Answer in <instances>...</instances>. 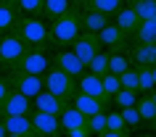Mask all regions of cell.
<instances>
[{
  "label": "cell",
  "mask_w": 156,
  "mask_h": 137,
  "mask_svg": "<svg viewBox=\"0 0 156 137\" xmlns=\"http://www.w3.org/2000/svg\"><path fill=\"white\" fill-rule=\"evenodd\" d=\"M80 3H74L72 8L66 11V13H61L58 19H53L48 24L50 29V37H53V45H58V48H69L80 34H82V24H80Z\"/></svg>",
  "instance_id": "6da1fadb"
},
{
  "label": "cell",
  "mask_w": 156,
  "mask_h": 137,
  "mask_svg": "<svg viewBox=\"0 0 156 137\" xmlns=\"http://www.w3.org/2000/svg\"><path fill=\"white\" fill-rule=\"evenodd\" d=\"M13 32L21 37V40L29 45V48H40V50H48L53 45V37H50V29L48 24L42 21L40 16H29V19H19Z\"/></svg>",
  "instance_id": "7a4b0ae2"
},
{
  "label": "cell",
  "mask_w": 156,
  "mask_h": 137,
  "mask_svg": "<svg viewBox=\"0 0 156 137\" xmlns=\"http://www.w3.org/2000/svg\"><path fill=\"white\" fill-rule=\"evenodd\" d=\"M42 87L50 90L53 95L64 98L66 103H69V100L77 95V77H72V74L61 71L58 66H50L48 71L42 74Z\"/></svg>",
  "instance_id": "3957f363"
},
{
  "label": "cell",
  "mask_w": 156,
  "mask_h": 137,
  "mask_svg": "<svg viewBox=\"0 0 156 137\" xmlns=\"http://www.w3.org/2000/svg\"><path fill=\"white\" fill-rule=\"evenodd\" d=\"M48 69H50V56L45 50H40V48H29L19 61H13L11 66H5L3 71L5 74L16 71V74H37V77H42Z\"/></svg>",
  "instance_id": "277c9868"
},
{
  "label": "cell",
  "mask_w": 156,
  "mask_h": 137,
  "mask_svg": "<svg viewBox=\"0 0 156 137\" xmlns=\"http://www.w3.org/2000/svg\"><path fill=\"white\" fill-rule=\"evenodd\" d=\"M27 50H29V45H27L16 32L0 34V69H5V66H11L13 61H19Z\"/></svg>",
  "instance_id": "5b68a950"
},
{
  "label": "cell",
  "mask_w": 156,
  "mask_h": 137,
  "mask_svg": "<svg viewBox=\"0 0 156 137\" xmlns=\"http://www.w3.org/2000/svg\"><path fill=\"white\" fill-rule=\"evenodd\" d=\"M32 113V98L21 95L19 90L11 87L8 95L0 100V119L3 116H29Z\"/></svg>",
  "instance_id": "8992f818"
},
{
  "label": "cell",
  "mask_w": 156,
  "mask_h": 137,
  "mask_svg": "<svg viewBox=\"0 0 156 137\" xmlns=\"http://www.w3.org/2000/svg\"><path fill=\"white\" fill-rule=\"evenodd\" d=\"M29 121H32L34 137H56V135H61V124H58L56 113H45V111H34L32 108Z\"/></svg>",
  "instance_id": "52a82bcc"
},
{
  "label": "cell",
  "mask_w": 156,
  "mask_h": 137,
  "mask_svg": "<svg viewBox=\"0 0 156 137\" xmlns=\"http://www.w3.org/2000/svg\"><path fill=\"white\" fill-rule=\"evenodd\" d=\"M77 92H85V95H90V98H98L106 108H108V103H111V98L106 95V90H103V84H101V77L93 74V71H87V69L77 77Z\"/></svg>",
  "instance_id": "ba28073f"
},
{
  "label": "cell",
  "mask_w": 156,
  "mask_h": 137,
  "mask_svg": "<svg viewBox=\"0 0 156 137\" xmlns=\"http://www.w3.org/2000/svg\"><path fill=\"white\" fill-rule=\"evenodd\" d=\"M5 79H8V84L13 90H19V92L27 95V98H34L42 90V77H37V74H16V71H8V74H5Z\"/></svg>",
  "instance_id": "9c48e42d"
},
{
  "label": "cell",
  "mask_w": 156,
  "mask_h": 137,
  "mask_svg": "<svg viewBox=\"0 0 156 137\" xmlns=\"http://www.w3.org/2000/svg\"><path fill=\"white\" fill-rule=\"evenodd\" d=\"M50 66H58L61 71L72 74V77H80L85 71V63L72 48H58V53H53V58H50Z\"/></svg>",
  "instance_id": "30bf717a"
},
{
  "label": "cell",
  "mask_w": 156,
  "mask_h": 137,
  "mask_svg": "<svg viewBox=\"0 0 156 137\" xmlns=\"http://www.w3.org/2000/svg\"><path fill=\"white\" fill-rule=\"evenodd\" d=\"M69 48H72L74 53H77V56H80V61H82V63H87V61H90V58L95 56V53H98L101 48H103V45H101V40H98V34L82 32V34H80V37H77V40L72 42V45H69Z\"/></svg>",
  "instance_id": "8fae6325"
},
{
  "label": "cell",
  "mask_w": 156,
  "mask_h": 137,
  "mask_svg": "<svg viewBox=\"0 0 156 137\" xmlns=\"http://www.w3.org/2000/svg\"><path fill=\"white\" fill-rule=\"evenodd\" d=\"M64 105H66L64 98L53 95V92H50V90H45V87H42L40 92L32 98V108H34V111H45V113H56V116H58V111H61Z\"/></svg>",
  "instance_id": "7c38bea8"
},
{
  "label": "cell",
  "mask_w": 156,
  "mask_h": 137,
  "mask_svg": "<svg viewBox=\"0 0 156 137\" xmlns=\"http://www.w3.org/2000/svg\"><path fill=\"white\" fill-rule=\"evenodd\" d=\"M111 21V16L101 13V11H93V8H80V24H82V32H90V34H98L103 26Z\"/></svg>",
  "instance_id": "4fadbf2b"
},
{
  "label": "cell",
  "mask_w": 156,
  "mask_h": 137,
  "mask_svg": "<svg viewBox=\"0 0 156 137\" xmlns=\"http://www.w3.org/2000/svg\"><path fill=\"white\" fill-rule=\"evenodd\" d=\"M98 40H101V45L108 48V50H122L124 45H127V34H124L114 21H108V24L98 32Z\"/></svg>",
  "instance_id": "5bb4252c"
},
{
  "label": "cell",
  "mask_w": 156,
  "mask_h": 137,
  "mask_svg": "<svg viewBox=\"0 0 156 137\" xmlns=\"http://www.w3.org/2000/svg\"><path fill=\"white\" fill-rule=\"evenodd\" d=\"M3 124H5L8 137H34L29 116H3Z\"/></svg>",
  "instance_id": "9a60e30c"
},
{
  "label": "cell",
  "mask_w": 156,
  "mask_h": 137,
  "mask_svg": "<svg viewBox=\"0 0 156 137\" xmlns=\"http://www.w3.org/2000/svg\"><path fill=\"white\" fill-rule=\"evenodd\" d=\"M114 24L122 29L127 37H132V32L138 29V24H140V16L132 11V5H122V8L114 13Z\"/></svg>",
  "instance_id": "2e32d148"
},
{
  "label": "cell",
  "mask_w": 156,
  "mask_h": 137,
  "mask_svg": "<svg viewBox=\"0 0 156 137\" xmlns=\"http://www.w3.org/2000/svg\"><path fill=\"white\" fill-rule=\"evenodd\" d=\"M85 116L80 108H74L72 103H66L61 111H58V124H61V132H66V129H74V127H85Z\"/></svg>",
  "instance_id": "e0dca14e"
},
{
  "label": "cell",
  "mask_w": 156,
  "mask_h": 137,
  "mask_svg": "<svg viewBox=\"0 0 156 137\" xmlns=\"http://www.w3.org/2000/svg\"><path fill=\"white\" fill-rule=\"evenodd\" d=\"M127 135H132V129L124 124L122 113L119 111H106V129H103L101 137H127Z\"/></svg>",
  "instance_id": "ac0fdd59"
},
{
  "label": "cell",
  "mask_w": 156,
  "mask_h": 137,
  "mask_svg": "<svg viewBox=\"0 0 156 137\" xmlns=\"http://www.w3.org/2000/svg\"><path fill=\"white\" fill-rule=\"evenodd\" d=\"M19 19H21L19 3H3V0H0V34L13 32V26H16Z\"/></svg>",
  "instance_id": "d6986e66"
},
{
  "label": "cell",
  "mask_w": 156,
  "mask_h": 137,
  "mask_svg": "<svg viewBox=\"0 0 156 137\" xmlns=\"http://www.w3.org/2000/svg\"><path fill=\"white\" fill-rule=\"evenodd\" d=\"M69 103H72L74 108H80L85 116H90V113H95V111H106V105L101 103L98 98H90V95H85V92H77Z\"/></svg>",
  "instance_id": "ffe728a7"
},
{
  "label": "cell",
  "mask_w": 156,
  "mask_h": 137,
  "mask_svg": "<svg viewBox=\"0 0 156 137\" xmlns=\"http://www.w3.org/2000/svg\"><path fill=\"white\" fill-rule=\"evenodd\" d=\"M72 5H74L72 0H42V13H40V19L53 21V19H58L61 13H66Z\"/></svg>",
  "instance_id": "44dd1931"
},
{
  "label": "cell",
  "mask_w": 156,
  "mask_h": 137,
  "mask_svg": "<svg viewBox=\"0 0 156 137\" xmlns=\"http://www.w3.org/2000/svg\"><path fill=\"white\" fill-rule=\"evenodd\" d=\"M132 37L138 42H156V16L154 19H143L138 24V29L132 32Z\"/></svg>",
  "instance_id": "7402d4cb"
},
{
  "label": "cell",
  "mask_w": 156,
  "mask_h": 137,
  "mask_svg": "<svg viewBox=\"0 0 156 137\" xmlns=\"http://www.w3.org/2000/svg\"><path fill=\"white\" fill-rule=\"evenodd\" d=\"M135 108H138V113H140V119H143V121H148V124L154 121V116H156V103L151 100L148 92H140V95H138Z\"/></svg>",
  "instance_id": "603a6c76"
},
{
  "label": "cell",
  "mask_w": 156,
  "mask_h": 137,
  "mask_svg": "<svg viewBox=\"0 0 156 137\" xmlns=\"http://www.w3.org/2000/svg\"><path fill=\"white\" fill-rule=\"evenodd\" d=\"M124 0H85L82 5L85 8H93V11H101V13H106V16H114L116 11L122 8Z\"/></svg>",
  "instance_id": "cb8c5ba5"
},
{
  "label": "cell",
  "mask_w": 156,
  "mask_h": 137,
  "mask_svg": "<svg viewBox=\"0 0 156 137\" xmlns=\"http://www.w3.org/2000/svg\"><path fill=\"white\" fill-rule=\"evenodd\" d=\"M130 66H132V61L124 56L122 50H111V53H108V71L111 74L119 77V74H122L124 69H130Z\"/></svg>",
  "instance_id": "d4e9b609"
},
{
  "label": "cell",
  "mask_w": 156,
  "mask_h": 137,
  "mask_svg": "<svg viewBox=\"0 0 156 137\" xmlns=\"http://www.w3.org/2000/svg\"><path fill=\"white\" fill-rule=\"evenodd\" d=\"M138 90H130V87H119L111 95V100L116 103V108H127V105H135V100H138Z\"/></svg>",
  "instance_id": "484cf974"
},
{
  "label": "cell",
  "mask_w": 156,
  "mask_h": 137,
  "mask_svg": "<svg viewBox=\"0 0 156 137\" xmlns=\"http://www.w3.org/2000/svg\"><path fill=\"white\" fill-rule=\"evenodd\" d=\"M85 69H87V71H93V74H98V77H103V74L108 71V53L98 50V53H95V56L85 63Z\"/></svg>",
  "instance_id": "4316f807"
},
{
  "label": "cell",
  "mask_w": 156,
  "mask_h": 137,
  "mask_svg": "<svg viewBox=\"0 0 156 137\" xmlns=\"http://www.w3.org/2000/svg\"><path fill=\"white\" fill-rule=\"evenodd\" d=\"M87 129H90V135H103V129H106V111H95L90 113L87 119H85Z\"/></svg>",
  "instance_id": "83f0119b"
},
{
  "label": "cell",
  "mask_w": 156,
  "mask_h": 137,
  "mask_svg": "<svg viewBox=\"0 0 156 137\" xmlns=\"http://www.w3.org/2000/svg\"><path fill=\"white\" fill-rule=\"evenodd\" d=\"M154 87L156 84H154V77H151V66H138V92H151Z\"/></svg>",
  "instance_id": "f1b7e54d"
},
{
  "label": "cell",
  "mask_w": 156,
  "mask_h": 137,
  "mask_svg": "<svg viewBox=\"0 0 156 137\" xmlns=\"http://www.w3.org/2000/svg\"><path fill=\"white\" fill-rule=\"evenodd\" d=\"M119 113H122V119H124V124L135 132V129H140V124H143V119H140V113H138V108L135 105H127V108H119Z\"/></svg>",
  "instance_id": "f546056e"
},
{
  "label": "cell",
  "mask_w": 156,
  "mask_h": 137,
  "mask_svg": "<svg viewBox=\"0 0 156 137\" xmlns=\"http://www.w3.org/2000/svg\"><path fill=\"white\" fill-rule=\"evenodd\" d=\"M119 82H122V87H130V90H138V66L132 63L130 69H124L119 74Z\"/></svg>",
  "instance_id": "4dcf8cb0"
},
{
  "label": "cell",
  "mask_w": 156,
  "mask_h": 137,
  "mask_svg": "<svg viewBox=\"0 0 156 137\" xmlns=\"http://www.w3.org/2000/svg\"><path fill=\"white\" fill-rule=\"evenodd\" d=\"M101 84H103V90H106V95H108V98H111V95L116 92V90L122 87L119 77H116V74H111V71H106L103 77H101Z\"/></svg>",
  "instance_id": "1f68e13d"
},
{
  "label": "cell",
  "mask_w": 156,
  "mask_h": 137,
  "mask_svg": "<svg viewBox=\"0 0 156 137\" xmlns=\"http://www.w3.org/2000/svg\"><path fill=\"white\" fill-rule=\"evenodd\" d=\"M19 8L29 13V16H40L42 13V0H19Z\"/></svg>",
  "instance_id": "d6a6232c"
},
{
  "label": "cell",
  "mask_w": 156,
  "mask_h": 137,
  "mask_svg": "<svg viewBox=\"0 0 156 137\" xmlns=\"http://www.w3.org/2000/svg\"><path fill=\"white\" fill-rule=\"evenodd\" d=\"M8 90H11V84H8V79H5V74H0V100L8 95Z\"/></svg>",
  "instance_id": "836d02e7"
},
{
  "label": "cell",
  "mask_w": 156,
  "mask_h": 137,
  "mask_svg": "<svg viewBox=\"0 0 156 137\" xmlns=\"http://www.w3.org/2000/svg\"><path fill=\"white\" fill-rule=\"evenodd\" d=\"M0 137H8V132H5V124H3V119H0Z\"/></svg>",
  "instance_id": "e575fe53"
},
{
  "label": "cell",
  "mask_w": 156,
  "mask_h": 137,
  "mask_svg": "<svg viewBox=\"0 0 156 137\" xmlns=\"http://www.w3.org/2000/svg\"><path fill=\"white\" fill-rule=\"evenodd\" d=\"M151 77H154V84H156V61L151 63Z\"/></svg>",
  "instance_id": "d590c367"
},
{
  "label": "cell",
  "mask_w": 156,
  "mask_h": 137,
  "mask_svg": "<svg viewBox=\"0 0 156 137\" xmlns=\"http://www.w3.org/2000/svg\"><path fill=\"white\" fill-rule=\"evenodd\" d=\"M148 95H151V100H154V103H156V87L151 90V92H148Z\"/></svg>",
  "instance_id": "8d00e7d4"
},
{
  "label": "cell",
  "mask_w": 156,
  "mask_h": 137,
  "mask_svg": "<svg viewBox=\"0 0 156 137\" xmlns=\"http://www.w3.org/2000/svg\"><path fill=\"white\" fill-rule=\"evenodd\" d=\"M151 129H154V132H156V116H154V121H151Z\"/></svg>",
  "instance_id": "74e56055"
},
{
  "label": "cell",
  "mask_w": 156,
  "mask_h": 137,
  "mask_svg": "<svg viewBox=\"0 0 156 137\" xmlns=\"http://www.w3.org/2000/svg\"><path fill=\"white\" fill-rule=\"evenodd\" d=\"M72 3H80V5H82V3H85V0H72Z\"/></svg>",
  "instance_id": "f35d334b"
},
{
  "label": "cell",
  "mask_w": 156,
  "mask_h": 137,
  "mask_svg": "<svg viewBox=\"0 0 156 137\" xmlns=\"http://www.w3.org/2000/svg\"><path fill=\"white\" fill-rule=\"evenodd\" d=\"M3 3H19V0H3Z\"/></svg>",
  "instance_id": "ab89813d"
},
{
  "label": "cell",
  "mask_w": 156,
  "mask_h": 137,
  "mask_svg": "<svg viewBox=\"0 0 156 137\" xmlns=\"http://www.w3.org/2000/svg\"><path fill=\"white\" fill-rule=\"evenodd\" d=\"M124 3H130V0H124Z\"/></svg>",
  "instance_id": "60d3db41"
}]
</instances>
